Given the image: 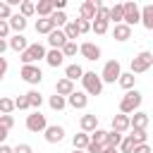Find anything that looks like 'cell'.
Masks as SVG:
<instances>
[{"label": "cell", "mask_w": 153, "mask_h": 153, "mask_svg": "<svg viewBox=\"0 0 153 153\" xmlns=\"http://www.w3.org/2000/svg\"><path fill=\"white\" fill-rule=\"evenodd\" d=\"M60 53H62V57H74V55L79 53V45H76V41H67V43L60 48Z\"/></svg>", "instance_id": "d6a6232c"}, {"label": "cell", "mask_w": 153, "mask_h": 153, "mask_svg": "<svg viewBox=\"0 0 153 153\" xmlns=\"http://www.w3.org/2000/svg\"><path fill=\"white\" fill-rule=\"evenodd\" d=\"M141 100H143V96L136 91V88H131V91H127L124 96H122V100H120V112L122 115H131V112H136L139 108H141Z\"/></svg>", "instance_id": "6da1fadb"}, {"label": "cell", "mask_w": 153, "mask_h": 153, "mask_svg": "<svg viewBox=\"0 0 153 153\" xmlns=\"http://www.w3.org/2000/svg\"><path fill=\"white\" fill-rule=\"evenodd\" d=\"M48 19L53 22V26H55V29H62V26L67 24V14H65V12H53Z\"/></svg>", "instance_id": "8d00e7d4"}, {"label": "cell", "mask_w": 153, "mask_h": 153, "mask_svg": "<svg viewBox=\"0 0 153 153\" xmlns=\"http://www.w3.org/2000/svg\"><path fill=\"white\" fill-rule=\"evenodd\" d=\"M12 153H33V148H31L29 143H17V146L12 148Z\"/></svg>", "instance_id": "f6af8a7d"}, {"label": "cell", "mask_w": 153, "mask_h": 153, "mask_svg": "<svg viewBox=\"0 0 153 153\" xmlns=\"http://www.w3.org/2000/svg\"><path fill=\"white\" fill-rule=\"evenodd\" d=\"M5 74H7V60L0 55V81L5 79Z\"/></svg>", "instance_id": "c3c4849f"}, {"label": "cell", "mask_w": 153, "mask_h": 153, "mask_svg": "<svg viewBox=\"0 0 153 153\" xmlns=\"http://www.w3.org/2000/svg\"><path fill=\"white\" fill-rule=\"evenodd\" d=\"M53 29H55V26H53V22H50V19H36V33L48 36Z\"/></svg>", "instance_id": "4dcf8cb0"}, {"label": "cell", "mask_w": 153, "mask_h": 153, "mask_svg": "<svg viewBox=\"0 0 153 153\" xmlns=\"http://www.w3.org/2000/svg\"><path fill=\"white\" fill-rule=\"evenodd\" d=\"M19 14H22L24 19H29L31 14H36V2H31V0H22V2H19Z\"/></svg>", "instance_id": "f1b7e54d"}, {"label": "cell", "mask_w": 153, "mask_h": 153, "mask_svg": "<svg viewBox=\"0 0 153 153\" xmlns=\"http://www.w3.org/2000/svg\"><path fill=\"white\" fill-rule=\"evenodd\" d=\"M45 127H48V120H45V115H43L41 110H33L31 115H26V129H29V131L41 134Z\"/></svg>", "instance_id": "52a82bcc"}, {"label": "cell", "mask_w": 153, "mask_h": 153, "mask_svg": "<svg viewBox=\"0 0 153 153\" xmlns=\"http://www.w3.org/2000/svg\"><path fill=\"white\" fill-rule=\"evenodd\" d=\"M112 131H117V134H124V131H129V117L127 115H115L112 117Z\"/></svg>", "instance_id": "ffe728a7"}, {"label": "cell", "mask_w": 153, "mask_h": 153, "mask_svg": "<svg viewBox=\"0 0 153 153\" xmlns=\"http://www.w3.org/2000/svg\"><path fill=\"white\" fill-rule=\"evenodd\" d=\"M110 22L122 24V2H117V5L108 7V24H110Z\"/></svg>", "instance_id": "4316f807"}, {"label": "cell", "mask_w": 153, "mask_h": 153, "mask_svg": "<svg viewBox=\"0 0 153 153\" xmlns=\"http://www.w3.org/2000/svg\"><path fill=\"white\" fill-rule=\"evenodd\" d=\"M48 105H50L53 110H65V108H67V100H65L62 96H57V93H55V96H50V98H48Z\"/></svg>", "instance_id": "74e56055"}, {"label": "cell", "mask_w": 153, "mask_h": 153, "mask_svg": "<svg viewBox=\"0 0 153 153\" xmlns=\"http://www.w3.org/2000/svg\"><path fill=\"white\" fill-rule=\"evenodd\" d=\"M79 19H86V22H93L96 19V0H84L81 7H79Z\"/></svg>", "instance_id": "5bb4252c"}, {"label": "cell", "mask_w": 153, "mask_h": 153, "mask_svg": "<svg viewBox=\"0 0 153 153\" xmlns=\"http://www.w3.org/2000/svg\"><path fill=\"white\" fill-rule=\"evenodd\" d=\"M72 146H74V151H84V148L88 146V134H84V131L74 134V136H72Z\"/></svg>", "instance_id": "f546056e"}, {"label": "cell", "mask_w": 153, "mask_h": 153, "mask_svg": "<svg viewBox=\"0 0 153 153\" xmlns=\"http://www.w3.org/2000/svg\"><path fill=\"white\" fill-rule=\"evenodd\" d=\"M146 127H148V112H143V110L131 112V117H129V129H146Z\"/></svg>", "instance_id": "7c38bea8"}, {"label": "cell", "mask_w": 153, "mask_h": 153, "mask_svg": "<svg viewBox=\"0 0 153 153\" xmlns=\"http://www.w3.org/2000/svg\"><path fill=\"white\" fill-rule=\"evenodd\" d=\"M65 43H67V38H65L62 29H53V31L48 33V45H50L53 50H60V48H62Z\"/></svg>", "instance_id": "9a60e30c"}, {"label": "cell", "mask_w": 153, "mask_h": 153, "mask_svg": "<svg viewBox=\"0 0 153 153\" xmlns=\"http://www.w3.org/2000/svg\"><path fill=\"white\" fill-rule=\"evenodd\" d=\"M12 110H14V100L0 96V115H12Z\"/></svg>", "instance_id": "f35d334b"}, {"label": "cell", "mask_w": 153, "mask_h": 153, "mask_svg": "<svg viewBox=\"0 0 153 153\" xmlns=\"http://www.w3.org/2000/svg\"><path fill=\"white\" fill-rule=\"evenodd\" d=\"M81 86L86 96H100L103 93V81L96 72H84L81 74Z\"/></svg>", "instance_id": "7a4b0ae2"}, {"label": "cell", "mask_w": 153, "mask_h": 153, "mask_svg": "<svg viewBox=\"0 0 153 153\" xmlns=\"http://www.w3.org/2000/svg\"><path fill=\"white\" fill-rule=\"evenodd\" d=\"M131 141H134V146H139V143H148V134H146V129H131Z\"/></svg>", "instance_id": "d590c367"}, {"label": "cell", "mask_w": 153, "mask_h": 153, "mask_svg": "<svg viewBox=\"0 0 153 153\" xmlns=\"http://www.w3.org/2000/svg\"><path fill=\"white\" fill-rule=\"evenodd\" d=\"M105 136H108V131L98 127V129H93V131L88 134V141L96 143V146H100V148H105Z\"/></svg>", "instance_id": "484cf974"}, {"label": "cell", "mask_w": 153, "mask_h": 153, "mask_svg": "<svg viewBox=\"0 0 153 153\" xmlns=\"http://www.w3.org/2000/svg\"><path fill=\"white\" fill-rule=\"evenodd\" d=\"M120 74H122V65H120L117 60H108L105 67H103V72H100L98 76H100L103 84H115V81L120 79Z\"/></svg>", "instance_id": "5b68a950"}, {"label": "cell", "mask_w": 153, "mask_h": 153, "mask_svg": "<svg viewBox=\"0 0 153 153\" xmlns=\"http://www.w3.org/2000/svg\"><path fill=\"white\" fill-rule=\"evenodd\" d=\"M72 153H84V151H72Z\"/></svg>", "instance_id": "db71d44e"}, {"label": "cell", "mask_w": 153, "mask_h": 153, "mask_svg": "<svg viewBox=\"0 0 153 153\" xmlns=\"http://www.w3.org/2000/svg\"><path fill=\"white\" fill-rule=\"evenodd\" d=\"M12 14H14V12H12V7H10L7 2H0V19H2V22H7Z\"/></svg>", "instance_id": "7bdbcfd3"}, {"label": "cell", "mask_w": 153, "mask_h": 153, "mask_svg": "<svg viewBox=\"0 0 153 153\" xmlns=\"http://www.w3.org/2000/svg\"><path fill=\"white\" fill-rule=\"evenodd\" d=\"M5 50H7V41H2V38H0V55H2Z\"/></svg>", "instance_id": "816d5d0a"}, {"label": "cell", "mask_w": 153, "mask_h": 153, "mask_svg": "<svg viewBox=\"0 0 153 153\" xmlns=\"http://www.w3.org/2000/svg\"><path fill=\"white\" fill-rule=\"evenodd\" d=\"M19 76H22L26 84H31V86H38V84L43 81V72H41L38 65H22Z\"/></svg>", "instance_id": "8992f818"}, {"label": "cell", "mask_w": 153, "mask_h": 153, "mask_svg": "<svg viewBox=\"0 0 153 153\" xmlns=\"http://www.w3.org/2000/svg\"><path fill=\"white\" fill-rule=\"evenodd\" d=\"M117 84H120L124 91H131V88L136 86V76H134L131 72H122V74H120V79H117Z\"/></svg>", "instance_id": "d4e9b609"}, {"label": "cell", "mask_w": 153, "mask_h": 153, "mask_svg": "<svg viewBox=\"0 0 153 153\" xmlns=\"http://www.w3.org/2000/svg\"><path fill=\"white\" fill-rule=\"evenodd\" d=\"M139 22H141L148 31H153V5H143V7L139 10Z\"/></svg>", "instance_id": "e0dca14e"}, {"label": "cell", "mask_w": 153, "mask_h": 153, "mask_svg": "<svg viewBox=\"0 0 153 153\" xmlns=\"http://www.w3.org/2000/svg\"><path fill=\"white\" fill-rule=\"evenodd\" d=\"M43 60H45L50 67H60V65L65 62L62 53H60V50H53V48H50V50H45V57H43Z\"/></svg>", "instance_id": "603a6c76"}, {"label": "cell", "mask_w": 153, "mask_h": 153, "mask_svg": "<svg viewBox=\"0 0 153 153\" xmlns=\"http://www.w3.org/2000/svg\"><path fill=\"white\" fill-rule=\"evenodd\" d=\"M79 127H81V131H84V134H91L93 129H98V117H96L93 112H86V115H81Z\"/></svg>", "instance_id": "4fadbf2b"}, {"label": "cell", "mask_w": 153, "mask_h": 153, "mask_svg": "<svg viewBox=\"0 0 153 153\" xmlns=\"http://www.w3.org/2000/svg\"><path fill=\"white\" fill-rule=\"evenodd\" d=\"M131 153H153V151H151V146H148V143H139V146H134V148H131Z\"/></svg>", "instance_id": "bcb514c9"}, {"label": "cell", "mask_w": 153, "mask_h": 153, "mask_svg": "<svg viewBox=\"0 0 153 153\" xmlns=\"http://www.w3.org/2000/svg\"><path fill=\"white\" fill-rule=\"evenodd\" d=\"M7 134H10V131H7V129H2V127H0V143H5V139H7Z\"/></svg>", "instance_id": "681fc988"}, {"label": "cell", "mask_w": 153, "mask_h": 153, "mask_svg": "<svg viewBox=\"0 0 153 153\" xmlns=\"http://www.w3.org/2000/svg\"><path fill=\"white\" fill-rule=\"evenodd\" d=\"M43 136H45L48 143H60V141L65 139V127H62V124H48V127L43 129Z\"/></svg>", "instance_id": "9c48e42d"}, {"label": "cell", "mask_w": 153, "mask_h": 153, "mask_svg": "<svg viewBox=\"0 0 153 153\" xmlns=\"http://www.w3.org/2000/svg\"><path fill=\"white\" fill-rule=\"evenodd\" d=\"M14 110H29L26 96H17V98H14Z\"/></svg>", "instance_id": "ee69618b"}, {"label": "cell", "mask_w": 153, "mask_h": 153, "mask_svg": "<svg viewBox=\"0 0 153 153\" xmlns=\"http://www.w3.org/2000/svg\"><path fill=\"white\" fill-rule=\"evenodd\" d=\"M122 136L124 134H117V131H108V136H105V148H117L120 146V141H122Z\"/></svg>", "instance_id": "836d02e7"}, {"label": "cell", "mask_w": 153, "mask_h": 153, "mask_svg": "<svg viewBox=\"0 0 153 153\" xmlns=\"http://www.w3.org/2000/svg\"><path fill=\"white\" fill-rule=\"evenodd\" d=\"M0 127L10 131V129L14 127V117H12V115H0Z\"/></svg>", "instance_id": "b9f144b4"}, {"label": "cell", "mask_w": 153, "mask_h": 153, "mask_svg": "<svg viewBox=\"0 0 153 153\" xmlns=\"http://www.w3.org/2000/svg\"><path fill=\"white\" fill-rule=\"evenodd\" d=\"M122 24H127L129 29L134 24H139V5L136 2H122Z\"/></svg>", "instance_id": "ba28073f"}, {"label": "cell", "mask_w": 153, "mask_h": 153, "mask_svg": "<svg viewBox=\"0 0 153 153\" xmlns=\"http://www.w3.org/2000/svg\"><path fill=\"white\" fill-rule=\"evenodd\" d=\"M43 57H45V45H41V43H29L26 50L19 53V60H22L24 65H36V62L43 60Z\"/></svg>", "instance_id": "3957f363"}, {"label": "cell", "mask_w": 153, "mask_h": 153, "mask_svg": "<svg viewBox=\"0 0 153 153\" xmlns=\"http://www.w3.org/2000/svg\"><path fill=\"white\" fill-rule=\"evenodd\" d=\"M81 74H84V67L81 65H67V69H65V79H69L72 84L76 81V79H81Z\"/></svg>", "instance_id": "cb8c5ba5"}, {"label": "cell", "mask_w": 153, "mask_h": 153, "mask_svg": "<svg viewBox=\"0 0 153 153\" xmlns=\"http://www.w3.org/2000/svg\"><path fill=\"white\" fill-rule=\"evenodd\" d=\"M53 12H55V10H53V0H41V2H36V14H38L41 19H48Z\"/></svg>", "instance_id": "7402d4cb"}, {"label": "cell", "mask_w": 153, "mask_h": 153, "mask_svg": "<svg viewBox=\"0 0 153 153\" xmlns=\"http://www.w3.org/2000/svg\"><path fill=\"white\" fill-rule=\"evenodd\" d=\"M112 36H115V41L124 43V41H129V38H131V29H129L127 24H115V29H112Z\"/></svg>", "instance_id": "44dd1931"}, {"label": "cell", "mask_w": 153, "mask_h": 153, "mask_svg": "<svg viewBox=\"0 0 153 153\" xmlns=\"http://www.w3.org/2000/svg\"><path fill=\"white\" fill-rule=\"evenodd\" d=\"M7 36H10V24H7V22H2V19H0V38H2V41H5V38H7Z\"/></svg>", "instance_id": "7dc6e473"}, {"label": "cell", "mask_w": 153, "mask_h": 153, "mask_svg": "<svg viewBox=\"0 0 153 153\" xmlns=\"http://www.w3.org/2000/svg\"><path fill=\"white\" fill-rule=\"evenodd\" d=\"M74 24H76V31H79V36H81V33H88V31H91V22H86V19H76Z\"/></svg>", "instance_id": "60d3db41"}, {"label": "cell", "mask_w": 153, "mask_h": 153, "mask_svg": "<svg viewBox=\"0 0 153 153\" xmlns=\"http://www.w3.org/2000/svg\"><path fill=\"white\" fill-rule=\"evenodd\" d=\"M62 33H65V38H67V41L79 38V31H76V24H74V22H67V24L62 26Z\"/></svg>", "instance_id": "e575fe53"}, {"label": "cell", "mask_w": 153, "mask_h": 153, "mask_svg": "<svg viewBox=\"0 0 153 153\" xmlns=\"http://www.w3.org/2000/svg\"><path fill=\"white\" fill-rule=\"evenodd\" d=\"M122 153H131V148H134V141H131V136L127 134V136H122V141H120V146H117Z\"/></svg>", "instance_id": "ab89813d"}, {"label": "cell", "mask_w": 153, "mask_h": 153, "mask_svg": "<svg viewBox=\"0 0 153 153\" xmlns=\"http://www.w3.org/2000/svg\"><path fill=\"white\" fill-rule=\"evenodd\" d=\"M72 91H76V88H74V84H72L69 79H65V76H62V79H57V81H55V93H57V96L67 98Z\"/></svg>", "instance_id": "d6986e66"}, {"label": "cell", "mask_w": 153, "mask_h": 153, "mask_svg": "<svg viewBox=\"0 0 153 153\" xmlns=\"http://www.w3.org/2000/svg\"><path fill=\"white\" fill-rule=\"evenodd\" d=\"M26 45H29V41H26L24 33H14V36H10V41H7V48H12L14 53H24Z\"/></svg>", "instance_id": "2e32d148"}, {"label": "cell", "mask_w": 153, "mask_h": 153, "mask_svg": "<svg viewBox=\"0 0 153 153\" xmlns=\"http://www.w3.org/2000/svg\"><path fill=\"white\" fill-rule=\"evenodd\" d=\"M65 100H67V105L74 108V110H84V108L88 105V96H86L84 91H72Z\"/></svg>", "instance_id": "30bf717a"}, {"label": "cell", "mask_w": 153, "mask_h": 153, "mask_svg": "<svg viewBox=\"0 0 153 153\" xmlns=\"http://www.w3.org/2000/svg\"><path fill=\"white\" fill-rule=\"evenodd\" d=\"M26 96V100H29V108H33V110H38L41 105H43V96L36 91V88H31L29 93H24Z\"/></svg>", "instance_id": "83f0119b"}, {"label": "cell", "mask_w": 153, "mask_h": 153, "mask_svg": "<svg viewBox=\"0 0 153 153\" xmlns=\"http://www.w3.org/2000/svg\"><path fill=\"white\" fill-rule=\"evenodd\" d=\"M0 153H12V148L7 143H0Z\"/></svg>", "instance_id": "f907efd6"}, {"label": "cell", "mask_w": 153, "mask_h": 153, "mask_svg": "<svg viewBox=\"0 0 153 153\" xmlns=\"http://www.w3.org/2000/svg\"><path fill=\"white\" fill-rule=\"evenodd\" d=\"M7 24H10V31H14V33H22V31L26 29V24H29V22H26V19H24L19 12H14V14L7 19Z\"/></svg>", "instance_id": "ac0fdd59"}, {"label": "cell", "mask_w": 153, "mask_h": 153, "mask_svg": "<svg viewBox=\"0 0 153 153\" xmlns=\"http://www.w3.org/2000/svg\"><path fill=\"white\" fill-rule=\"evenodd\" d=\"M108 19H93L91 22V31L93 33H98V36H103V33H108Z\"/></svg>", "instance_id": "1f68e13d"}, {"label": "cell", "mask_w": 153, "mask_h": 153, "mask_svg": "<svg viewBox=\"0 0 153 153\" xmlns=\"http://www.w3.org/2000/svg\"><path fill=\"white\" fill-rule=\"evenodd\" d=\"M79 53L88 60V62H96L98 57H100V48L96 45V43H91V41H86V43H81L79 45Z\"/></svg>", "instance_id": "8fae6325"}, {"label": "cell", "mask_w": 153, "mask_h": 153, "mask_svg": "<svg viewBox=\"0 0 153 153\" xmlns=\"http://www.w3.org/2000/svg\"><path fill=\"white\" fill-rule=\"evenodd\" d=\"M100 153H117V148H100Z\"/></svg>", "instance_id": "f5cc1de1"}, {"label": "cell", "mask_w": 153, "mask_h": 153, "mask_svg": "<svg viewBox=\"0 0 153 153\" xmlns=\"http://www.w3.org/2000/svg\"><path fill=\"white\" fill-rule=\"evenodd\" d=\"M151 65H153V53L141 50L136 57H131V74H143L151 69Z\"/></svg>", "instance_id": "277c9868"}]
</instances>
